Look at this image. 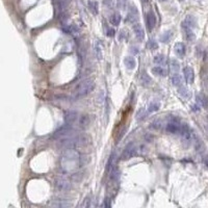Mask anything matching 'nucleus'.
I'll return each mask as SVG.
<instances>
[{"label":"nucleus","instance_id":"36","mask_svg":"<svg viewBox=\"0 0 208 208\" xmlns=\"http://www.w3.org/2000/svg\"><path fill=\"white\" fill-rule=\"evenodd\" d=\"M55 1H56V0H55Z\"/></svg>","mask_w":208,"mask_h":208},{"label":"nucleus","instance_id":"32","mask_svg":"<svg viewBox=\"0 0 208 208\" xmlns=\"http://www.w3.org/2000/svg\"><path fill=\"white\" fill-rule=\"evenodd\" d=\"M106 34H107V37H113V35L116 34L115 29H113V28H108V29H107V31H106Z\"/></svg>","mask_w":208,"mask_h":208},{"label":"nucleus","instance_id":"5","mask_svg":"<svg viewBox=\"0 0 208 208\" xmlns=\"http://www.w3.org/2000/svg\"><path fill=\"white\" fill-rule=\"evenodd\" d=\"M55 186L57 187L59 191H69L71 188V181L67 177L58 176L55 179Z\"/></svg>","mask_w":208,"mask_h":208},{"label":"nucleus","instance_id":"7","mask_svg":"<svg viewBox=\"0 0 208 208\" xmlns=\"http://www.w3.org/2000/svg\"><path fill=\"white\" fill-rule=\"evenodd\" d=\"M138 19V9H136L135 6L131 5L130 7H129L127 18H126V22H128V23H134V22H135Z\"/></svg>","mask_w":208,"mask_h":208},{"label":"nucleus","instance_id":"34","mask_svg":"<svg viewBox=\"0 0 208 208\" xmlns=\"http://www.w3.org/2000/svg\"><path fill=\"white\" fill-rule=\"evenodd\" d=\"M130 52L132 53V54H138V48L134 47V46L130 47Z\"/></svg>","mask_w":208,"mask_h":208},{"label":"nucleus","instance_id":"2","mask_svg":"<svg viewBox=\"0 0 208 208\" xmlns=\"http://www.w3.org/2000/svg\"><path fill=\"white\" fill-rule=\"evenodd\" d=\"M94 88H95V81L88 78L78 83L74 90V94L76 97H84L92 92Z\"/></svg>","mask_w":208,"mask_h":208},{"label":"nucleus","instance_id":"23","mask_svg":"<svg viewBox=\"0 0 208 208\" xmlns=\"http://www.w3.org/2000/svg\"><path fill=\"white\" fill-rule=\"evenodd\" d=\"M121 19H122L121 15L118 14V13H115V14L110 17V23L113 25H115V26H118V25L121 23Z\"/></svg>","mask_w":208,"mask_h":208},{"label":"nucleus","instance_id":"6","mask_svg":"<svg viewBox=\"0 0 208 208\" xmlns=\"http://www.w3.org/2000/svg\"><path fill=\"white\" fill-rule=\"evenodd\" d=\"M138 154V147L133 144H129L127 147L125 148L123 154H122V158L123 159H129L131 157Z\"/></svg>","mask_w":208,"mask_h":208},{"label":"nucleus","instance_id":"21","mask_svg":"<svg viewBox=\"0 0 208 208\" xmlns=\"http://www.w3.org/2000/svg\"><path fill=\"white\" fill-rule=\"evenodd\" d=\"M170 69L172 72L176 73L180 70V64L177 59H171L170 60Z\"/></svg>","mask_w":208,"mask_h":208},{"label":"nucleus","instance_id":"19","mask_svg":"<svg viewBox=\"0 0 208 208\" xmlns=\"http://www.w3.org/2000/svg\"><path fill=\"white\" fill-rule=\"evenodd\" d=\"M161 104L160 102H158V101H152V102L148 105V113H155L160 108Z\"/></svg>","mask_w":208,"mask_h":208},{"label":"nucleus","instance_id":"29","mask_svg":"<svg viewBox=\"0 0 208 208\" xmlns=\"http://www.w3.org/2000/svg\"><path fill=\"white\" fill-rule=\"evenodd\" d=\"M197 104H199L200 106H205L206 105V98L203 95H199L197 97Z\"/></svg>","mask_w":208,"mask_h":208},{"label":"nucleus","instance_id":"3","mask_svg":"<svg viewBox=\"0 0 208 208\" xmlns=\"http://www.w3.org/2000/svg\"><path fill=\"white\" fill-rule=\"evenodd\" d=\"M182 124L180 123V120L176 117H170V121L166 126V129L171 134H180L181 132Z\"/></svg>","mask_w":208,"mask_h":208},{"label":"nucleus","instance_id":"17","mask_svg":"<svg viewBox=\"0 0 208 208\" xmlns=\"http://www.w3.org/2000/svg\"><path fill=\"white\" fill-rule=\"evenodd\" d=\"M124 64H125L126 66V68L129 70H132L135 68V66H136V62H135V59H134L133 57H131V56H126L125 58H124Z\"/></svg>","mask_w":208,"mask_h":208},{"label":"nucleus","instance_id":"28","mask_svg":"<svg viewBox=\"0 0 208 208\" xmlns=\"http://www.w3.org/2000/svg\"><path fill=\"white\" fill-rule=\"evenodd\" d=\"M94 50H95L96 57L100 60L101 58H102V50H101V47H100V45H99L98 43H96V44H95V46H94Z\"/></svg>","mask_w":208,"mask_h":208},{"label":"nucleus","instance_id":"10","mask_svg":"<svg viewBox=\"0 0 208 208\" xmlns=\"http://www.w3.org/2000/svg\"><path fill=\"white\" fill-rule=\"evenodd\" d=\"M146 24L149 30L153 29L156 25V17L152 12H149L146 14Z\"/></svg>","mask_w":208,"mask_h":208},{"label":"nucleus","instance_id":"33","mask_svg":"<svg viewBox=\"0 0 208 208\" xmlns=\"http://www.w3.org/2000/svg\"><path fill=\"white\" fill-rule=\"evenodd\" d=\"M126 2L127 0H118V5L121 7V9H124L126 5Z\"/></svg>","mask_w":208,"mask_h":208},{"label":"nucleus","instance_id":"22","mask_svg":"<svg viewBox=\"0 0 208 208\" xmlns=\"http://www.w3.org/2000/svg\"><path fill=\"white\" fill-rule=\"evenodd\" d=\"M184 30V34H185V38H186L187 41H189V42H192V41L195 40V32H194V29L192 28H183Z\"/></svg>","mask_w":208,"mask_h":208},{"label":"nucleus","instance_id":"27","mask_svg":"<svg viewBox=\"0 0 208 208\" xmlns=\"http://www.w3.org/2000/svg\"><path fill=\"white\" fill-rule=\"evenodd\" d=\"M147 113H148V110H145L144 108L139 109V110L138 111V113H136V120H138V121L144 120V119L147 117Z\"/></svg>","mask_w":208,"mask_h":208},{"label":"nucleus","instance_id":"26","mask_svg":"<svg viewBox=\"0 0 208 208\" xmlns=\"http://www.w3.org/2000/svg\"><path fill=\"white\" fill-rule=\"evenodd\" d=\"M88 9L94 15L98 14V3L96 1H88Z\"/></svg>","mask_w":208,"mask_h":208},{"label":"nucleus","instance_id":"9","mask_svg":"<svg viewBox=\"0 0 208 208\" xmlns=\"http://www.w3.org/2000/svg\"><path fill=\"white\" fill-rule=\"evenodd\" d=\"M183 75L184 79L188 84H192L195 81V72L191 67H185L183 69Z\"/></svg>","mask_w":208,"mask_h":208},{"label":"nucleus","instance_id":"30","mask_svg":"<svg viewBox=\"0 0 208 208\" xmlns=\"http://www.w3.org/2000/svg\"><path fill=\"white\" fill-rule=\"evenodd\" d=\"M148 47L150 48L151 50H155V49L158 48V45H157V43L155 42V41H149Z\"/></svg>","mask_w":208,"mask_h":208},{"label":"nucleus","instance_id":"35","mask_svg":"<svg viewBox=\"0 0 208 208\" xmlns=\"http://www.w3.org/2000/svg\"><path fill=\"white\" fill-rule=\"evenodd\" d=\"M142 1H147V0H142Z\"/></svg>","mask_w":208,"mask_h":208},{"label":"nucleus","instance_id":"15","mask_svg":"<svg viewBox=\"0 0 208 208\" xmlns=\"http://www.w3.org/2000/svg\"><path fill=\"white\" fill-rule=\"evenodd\" d=\"M139 80H141V83H142V85H143V87H150L151 83H152V79L150 78V76L147 74L146 72L142 73Z\"/></svg>","mask_w":208,"mask_h":208},{"label":"nucleus","instance_id":"18","mask_svg":"<svg viewBox=\"0 0 208 208\" xmlns=\"http://www.w3.org/2000/svg\"><path fill=\"white\" fill-rule=\"evenodd\" d=\"M178 94L183 99H186V100H187V99H191V97H192V93L189 92V90H188V88H186L185 87H183V85L179 87Z\"/></svg>","mask_w":208,"mask_h":208},{"label":"nucleus","instance_id":"4","mask_svg":"<svg viewBox=\"0 0 208 208\" xmlns=\"http://www.w3.org/2000/svg\"><path fill=\"white\" fill-rule=\"evenodd\" d=\"M91 124V118L88 115H80L78 113V117L75 121L74 126L79 129H87Z\"/></svg>","mask_w":208,"mask_h":208},{"label":"nucleus","instance_id":"13","mask_svg":"<svg viewBox=\"0 0 208 208\" xmlns=\"http://www.w3.org/2000/svg\"><path fill=\"white\" fill-rule=\"evenodd\" d=\"M174 52L180 57L184 56V54H185V46H184L183 43H176V44L174 45Z\"/></svg>","mask_w":208,"mask_h":208},{"label":"nucleus","instance_id":"24","mask_svg":"<svg viewBox=\"0 0 208 208\" xmlns=\"http://www.w3.org/2000/svg\"><path fill=\"white\" fill-rule=\"evenodd\" d=\"M51 205L54 207H69V206H71V203L65 201V200H62V201H60V200H57L56 202L51 203Z\"/></svg>","mask_w":208,"mask_h":208},{"label":"nucleus","instance_id":"20","mask_svg":"<svg viewBox=\"0 0 208 208\" xmlns=\"http://www.w3.org/2000/svg\"><path fill=\"white\" fill-rule=\"evenodd\" d=\"M153 62L158 66H164L167 64V57L163 54H157L156 56H154Z\"/></svg>","mask_w":208,"mask_h":208},{"label":"nucleus","instance_id":"11","mask_svg":"<svg viewBox=\"0 0 208 208\" xmlns=\"http://www.w3.org/2000/svg\"><path fill=\"white\" fill-rule=\"evenodd\" d=\"M78 117V113H75V111H68L67 113L65 115V121L66 124L69 126H74L75 121Z\"/></svg>","mask_w":208,"mask_h":208},{"label":"nucleus","instance_id":"16","mask_svg":"<svg viewBox=\"0 0 208 208\" xmlns=\"http://www.w3.org/2000/svg\"><path fill=\"white\" fill-rule=\"evenodd\" d=\"M171 81H172V83H173V85H175V87L179 88L182 85V77L178 74V72L173 73V74H172Z\"/></svg>","mask_w":208,"mask_h":208},{"label":"nucleus","instance_id":"31","mask_svg":"<svg viewBox=\"0 0 208 208\" xmlns=\"http://www.w3.org/2000/svg\"><path fill=\"white\" fill-rule=\"evenodd\" d=\"M126 38V34H125V30L122 29L120 31V34H119V41H123Z\"/></svg>","mask_w":208,"mask_h":208},{"label":"nucleus","instance_id":"25","mask_svg":"<svg viewBox=\"0 0 208 208\" xmlns=\"http://www.w3.org/2000/svg\"><path fill=\"white\" fill-rule=\"evenodd\" d=\"M172 37H173V34H172L171 30H169V31H166L162 34V35L160 37V41L162 43H168L172 39Z\"/></svg>","mask_w":208,"mask_h":208},{"label":"nucleus","instance_id":"12","mask_svg":"<svg viewBox=\"0 0 208 208\" xmlns=\"http://www.w3.org/2000/svg\"><path fill=\"white\" fill-rule=\"evenodd\" d=\"M132 29H133L134 35H135L136 39L138 41H143L145 38V32H144V29H143V27H142V25L138 23L133 24Z\"/></svg>","mask_w":208,"mask_h":208},{"label":"nucleus","instance_id":"1","mask_svg":"<svg viewBox=\"0 0 208 208\" xmlns=\"http://www.w3.org/2000/svg\"><path fill=\"white\" fill-rule=\"evenodd\" d=\"M81 163L80 153L76 148H67L60 157V169L66 174H74L79 170Z\"/></svg>","mask_w":208,"mask_h":208},{"label":"nucleus","instance_id":"14","mask_svg":"<svg viewBox=\"0 0 208 208\" xmlns=\"http://www.w3.org/2000/svg\"><path fill=\"white\" fill-rule=\"evenodd\" d=\"M152 73L156 76H161V77H164V76L168 75V71L163 68V66H158V67H154L152 69Z\"/></svg>","mask_w":208,"mask_h":208},{"label":"nucleus","instance_id":"8","mask_svg":"<svg viewBox=\"0 0 208 208\" xmlns=\"http://www.w3.org/2000/svg\"><path fill=\"white\" fill-rule=\"evenodd\" d=\"M197 25V21H196V18L194 16H186L185 19L182 22V28H192L194 29Z\"/></svg>","mask_w":208,"mask_h":208}]
</instances>
